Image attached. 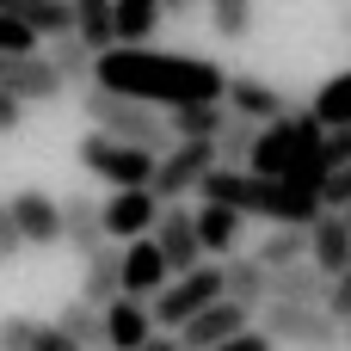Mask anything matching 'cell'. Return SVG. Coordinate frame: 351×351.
Returning a JSON list of instances; mask_svg holds the SVG:
<instances>
[{"label": "cell", "mask_w": 351, "mask_h": 351, "mask_svg": "<svg viewBox=\"0 0 351 351\" xmlns=\"http://www.w3.org/2000/svg\"><path fill=\"white\" fill-rule=\"evenodd\" d=\"M93 86L142 99V105H222L228 93V68L210 56H179V49H154V43H111L93 62Z\"/></svg>", "instance_id": "6da1fadb"}, {"label": "cell", "mask_w": 351, "mask_h": 351, "mask_svg": "<svg viewBox=\"0 0 351 351\" xmlns=\"http://www.w3.org/2000/svg\"><path fill=\"white\" fill-rule=\"evenodd\" d=\"M197 204H222L234 216H265L278 228H315V216H321V191L290 185V179H259L247 167H216L197 185Z\"/></svg>", "instance_id": "7a4b0ae2"}, {"label": "cell", "mask_w": 351, "mask_h": 351, "mask_svg": "<svg viewBox=\"0 0 351 351\" xmlns=\"http://www.w3.org/2000/svg\"><path fill=\"white\" fill-rule=\"evenodd\" d=\"M321 148H327L321 117H315L308 105H290L278 123L259 130V148H253L247 173H259V179H290V185L321 191V179H327V154H321Z\"/></svg>", "instance_id": "3957f363"}, {"label": "cell", "mask_w": 351, "mask_h": 351, "mask_svg": "<svg viewBox=\"0 0 351 351\" xmlns=\"http://www.w3.org/2000/svg\"><path fill=\"white\" fill-rule=\"evenodd\" d=\"M80 111L93 117V130H105V136H117V142H136V148H148L154 160L173 148V130H167V111H160V105H142V99L86 86V93H80Z\"/></svg>", "instance_id": "277c9868"}, {"label": "cell", "mask_w": 351, "mask_h": 351, "mask_svg": "<svg viewBox=\"0 0 351 351\" xmlns=\"http://www.w3.org/2000/svg\"><path fill=\"white\" fill-rule=\"evenodd\" d=\"M74 154H80V167H86V173H99L111 191L154 185V154H148V148H136V142H117V136H105V130H86Z\"/></svg>", "instance_id": "5b68a950"}, {"label": "cell", "mask_w": 351, "mask_h": 351, "mask_svg": "<svg viewBox=\"0 0 351 351\" xmlns=\"http://www.w3.org/2000/svg\"><path fill=\"white\" fill-rule=\"evenodd\" d=\"M259 327L271 333V346H296V351H333V346H346L339 315H327V308L265 302V308H259Z\"/></svg>", "instance_id": "8992f818"}, {"label": "cell", "mask_w": 351, "mask_h": 351, "mask_svg": "<svg viewBox=\"0 0 351 351\" xmlns=\"http://www.w3.org/2000/svg\"><path fill=\"white\" fill-rule=\"evenodd\" d=\"M210 302H222V265H210V259H204L197 271H179V278L148 302V315H154V327H160V333H179V327H185L191 315H204Z\"/></svg>", "instance_id": "52a82bcc"}, {"label": "cell", "mask_w": 351, "mask_h": 351, "mask_svg": "<svg viewBox=\"0 0 351 351\" xmlns=\"http://www.w3.org/2000/svg\"><path fill=\"white\" fill-rule=\"evenodd\" d=\"M216 173V142H173L154 160V197L160 204H185L197 197V185Z\"/></svg>", "instance_id": "ba28073f"}, {"label": "cell", "mask_w": 351, "mask_h": 351, "mask_svg": "<svg viewBox=\"0 0 351 351\" xmlns=\"http://www.w3.org/2000/svg\"><path fill=\"white\" fill-rule=\"evenodd\" d=\"M160 197H154V185H130V191H111L105 197V241H142V234H154V222H160Z\"/></svg>", "instance_id": "9c48e42d"}, {"label": "cell", "mask_w": 351, "mask_h": 351, "mask_svg": "<svg viewBox=\"0 0 351 351\" xmlns=\"http://www.w3.org/2000/svg\"><path fill=\"white\" fill-rule=\"evenodd\" d=\"M62 93V74L49 68V56H0V99H19V105H49Z\"/></svg>", "instance_id": "30bf717a"}, {"label": "cell", "mask_w": 351, "mask_h": 351, "mask_svg": "<svg viewBox=\"0 0 351 351\" xmlns=\"http://www.w3.org/2000/svg\"><path fill=\"white\" fill-rule=\"evenodd\" d=\"M154 247H160V259H167L173 278H179V271H197V265H204V247H197V210L167 204L160 222H154Z\"/></svg>", "instance_id": "8fae6325"}, {"label": "cell", "mask_w": 351, "mask_h": 351, "mask_svg": "<svg viewBox=\"0 0 351 351\" xmlns=\"http://www.w3.org/2000/svg\"><path fill=\"white\" fill-rule=\"evenodd\" d=\"M6 210H12V228H19L25 247H56V241H62V204H56L49 191L25 185V191L6 197Z\"/></svg>", "instance_id": "7c38bea8"}, {"label": "cell", "mask_w": 351, "mask_h": 351, "mask_svg": "<svg viewBox=\"0 0 351 351\" xmlns=\"http://www.w3.org/2000/svg\"><path fill=\"white\" fill-rule=\"evenodd\" d=\"M241 327H253V308H241V302L222 296V302H210L204 315H191V321L179 327V346L185 351H216L222 339H234Z\"/></svg>", "instance_id": "4fadbf2b"}, {"label": "cell", "mask_w": 351, "mask_h": 351, "mask_svg": "<svg viewBox=\"0 0 351 351\" xmlns=\"http://www.w3.org/2000/svg\"><path fill=\"white\" fill-rule=\"evenodd\" d=\"M222 105H228L234 117H253L259 130H265V123H278V117L290 111V99H284L271 80H259V74H228V93H222Z\"/></svg>", "instance_id": "5bb4252c"}, {"label": "cell", "mask_w": 351, "mask_h": 351, "mask_svg": "<svg viewBox=\"0 0 351 351\" xmlns=\"http://www.w3.org/2000/svg\"><path fill=\"white\" fill-rule=\"evenodd\" d=\"M167 284H173V271H167V259H160L154 234L130 241V247H123V296H142V302H154Z\"/></svg>", "instance_id": "9a60e30c"}, {"label": "cell", "mask_w": 351, "mask_h": 351, "mask_svg": "<svg viewBox=\"0 0 351 351\" xmlns=\"http://www.w3.org/2000/svg\"><path fill=\"white\" fill-rule=\"evenodd\" d=\"M62 241L86 259V253H99L105 247V204L99 197H86V191H74V197H62Z\"/></svg>", "instance_id": "2e32d148"}, {"label": "cell", "mask_w": 351, "mask_h": 351, "mask_svg": "<svg viewBox=\"0 0 351 351\" xmlns=\"http://www.w3.org/2000/svg\"><path fill=\"white\" fill-rule=\"evenodd\" d=\"M123 296V247H99V253H86V265H80V302H93V308H111Z\"/></svg>", "instance_id": "e0dca14e"}, {"label": "cell", "mask_w": 351, "mask_h": 351, "mask_svg": "<svg viewBox=\"0 0 351 351\" xmlns=\"http://www.w3.org/2000/svg\"><path fill=\"white\" fill-rule=\"evenodd\" d=\"M327 290L333 278L315 265V259H296L284 271H271V302H296V308H327Z\"/></svg>", "instance_id": "ac0fdd59"}, {"label": "cell", "mask_w": 351, "mask_h": 351, "mask_svg": "<svg viewBox=\"0 0 351 351\" xmlns=\"http://www.w3.org/2000/svg\"><path fill=\"white\" fill-rule=\"evenodd\" d=\"M148 333H154V315H148L142 296H117L105 308V351H142Z\"/></svg>", "instance_id": "d6986e66"}, {"label": "cell", "mask_w": 351, "mask_h": 351, "mask_svg": "<svg viewBox=\"0 0 351 351\" xmlns=\"http://www.w3.org/2000/svg\"><path fill=\"white\" fill-rule=\"evenodd\" d=\"M308 259H315L327 278H339L351 265V222L339 210H321V216H315V228H308Z\"/></svg>", "instance_id": "ffe728a7"}, {"label": "cell", "mask_w": 351, "mask_h": 351, "mask_svg": "<svg viewBox=\"0 0 351 351\" xmlns=\"http://www.w3.org/2000/svg\"><path fill=\"white\" fill-rule=\"evenodd\" d=\"M241 228H247V216H234L222 204H197V247H204V259H234Z\"/></svg>", "instance_id": "44dd1931"}, {"label": "cell", "mask_w": 351, "mask_h": 351, "mask_svg": "<svg viewBox=\"0 0 351 351\" xmlns=\"http://www.w3.org/2000/svg\"><path fill=\"white\" fill-rule=\"evenodd\" d=\"M222 296L259 315V308L271 302V271H265L259 259H222Z\"/></svg>", "instance_id": "7402d4cb"}, {"label": "cell", "mask_w": 351, "mask_h": 351, "mask_svg": "<svg viewBox=\"0 0 351 351\" xmlns=\"http://www.w3.org/2000/svg\"><path fill=\"white\" fill-rule=\"evenodd\" d=\"M0 12L19 19L25 31H37V37H68L74 31V6L68 0H0Z\"/></svg>", "instance_id": "603a6c76"}, {"label": "cell", "mask_w": 351, "mask_h": 351, "mask_svg": "<svg viewBox=\"0 0 351 351\" xmlns=\"http://www.w3.org/2000/svg\"><path fill=\"white\" fill-rule=\"evenodd\" d=\"M43 56H49V68L62 74V86H93V62H99V49L80 43L74 31H68V37H49Z\"/></svg>", "instance_id": "cb8c5ba5"}, {"label": "cell", "mask_w": 351, "mask_h": 351, "mask_svg": "<svg viewBox=\"0 0 351 351\" xmlns=\"http://www.w3.org/2000/svg\"><path fill=\"white\" fill-rule=\"evenodd\" d=\"M160 0H111V31H117V43H148L154 31H160Z\"/></svg>", "instance_id": "d4e9b609"}, {"label": "cell", "mask_w": 351, "mask_h": 351, "mask_svg": "<svg viewBox=\"0 0 351 351\" xmlns=\"http://www.w3.org/2000/svg\"><path fill=\"white\" fill-rule=\"evenodd\" d=\"M228 111V105H222ZM253 148H259V123L253 117H222V130H216V167H247L253 160Z\"/></svg>", "instance_id": "484cf974"}, {"label": "cell", "mask_w": 351, "mask_h": 351, "mask_svg": "<svg viewBox=\"0 0 351 351\" xmlns=\"http://www.w3.org/2000/svg\"><path fill=\"white\" fill-rule=\"evenodd\" d=\"M222 105H173L167 111V130H173V142H216V130H222Z\"/></svg>", "instance_id": "4316f807"}, {"label": "cell", "mask_w": 351, "mask_h": 351, "mask_svg": "<svg viewBox=\"0 0 351 351\" xmlns=\"http://www.w3.org/2000/svg\"><path fill=\"white\" fill-rule=\"evenodd\" d=\"M68 6H74V37L105 56V49L117 43V31H111V0H68Z\"/></svg>", "instance_id": "83f0119b"}, {"label": "cell", "mask_w": 351, "mask_h": 351, "mask_svg": "<svg viewBox=\"0 0 351 351\" xmlns=\"http://www.w3.org/2000/svg\"><path fill=\"white\" fill-rule=\"evenodd\" d=\"M265 271H284V265H296V259H308V228H271L265 241H259V253H253Z\"/></svg>", "instance_id": "f1b7e54d"}, {"label": "cell", "mask_w": 351, "mask_h": 351, "mask_svg": "<svg viewBox=\"0 0 351 351\" xmlns=\"http://www.w3.org/2000/svg\"><path fill=\"white\" fill-rule=\"evenodd\" d=\"M56 327H62V333H68L80 351L105 346V308H93V302H68V308L56 315Z\"/></svg>", "instance_id": "f546056e"}, {"label": "cell", "mask_w": 351, "mask_h": 351, "mask_svg": "<svg viewBox=\"0 0 351 351\" xmlns=\"http://www.w3.org/2000/svg\"><path fill=\"white\" fill-rule=\"evenodd\" d=\"M308 111L321 117V130H346V123H351V68H346V74H333V80L315 93Z\"/></svg>", "instance_id": "4dcf8cb0"}, {"label": "cell", "mask_w": 351, "mask_h": 351, "mask_svg": "<svg viewBox=\"0 0 351 351\" xmlns=\"http://www.w3.org/2000/svg\"><path fill=\"white\" fill-rule=\"evenodd\" d=\"M204 12H210V25H216L222 43H241L253 31V0H204Z\"/></svg>", "instance_id": "1f68e13d"}, {"label": "cell", "mask_w": 351, "mask_h": 351, "mask_svg": "<svg viewBox=\"0 0 351 351\" xmlns=\"http://www.w3.org/2000/svg\"><path fill=\"white\" fill-rule=\"evenodd\" d=\"M37 49H43V37H37V31H25L19 19H6V12H0V56H37Z\"/></svg>", "instance_id": "d6a6232c"}, {"label": "cell", "mask_w": 351, "mask_h": 351, "mask_svg": "<svg viewBox=\"0 0 351 351\" xmlns=\"http://www.w3.org/2000/svg\"><path fill=\"white\" fill-rule=\"evenodd\" d=\"M321 210H339V216L351 210V160H346V167H333V173L321 179Z\"/></svg>", "instance_id": "836d02e7"}, {"label": "cell", "mask_w": 351, "mask_h": 351, "mask_svg": "<svg viewBox=\"0 0 351 351\" xmlns=\"http://www.w3.org/2000/svg\"><path fill=\"white\" fill-rule=\"evenodd\" d=\"M31 339H37V321L31 315H6L0 321V351H31Z\"/></svg>", "instance_id": "e575fe53"}, {"label": "cell", "mask_w": 351, "mask_h": 351, "mask_svg": "<svg viewBox=\"0 0 351 351\" xmlns=\"http://www.w3.org/2000/svg\"><path fill=\"white\" fill-rule=\"evenodd\" d=\"M216 351H278V346H271V333H265V327H241L234 339H222Z\"/></svg>", "instance_id": "d590c367"}, {"label": "cell", "mask_w": 351, "mask_h": 351, "mask_svg": "<svg viewBox=\"0 0 351 351\" xmlns=\"http://www.w3.org/2000/svg\"><path fill=\"white\" fill-rule=\"evenodd\" d=\"M31 351H80V346H74V339H68L56 321H37V339H31Z\"/></svg>", "instance_id": "8d00e7d4"}, {"label": "cell", "mask_w": 351, "mask_h": 351, "mask_svg": "<svg viewBox=\"0 0 351 351\" xmlns=\"http://www.w3.org/2000/svg\"><path fill=\"white\" fill-rule=\"evenodd\" d=\"M327 315H339V321L351 315V265L333 278V290H327Z\"/></svg>", "instance_id": "74e56055"}, {"label": "cell", "mask_w": 351, "mask_h": 351, "mask_svg": "<svg viewBox=\"0 0 351 351\" xmlns=\"http://www.w3.org/2000/svg\"><path fill=\"white\" fill-rule=\"evenodd\" d=\"M19 253H25V241H19V228H12V210L0 204V265H6V259H19Z\"/></svg>", "instance_id": "f35d334b"}, {"label": "cell", "mask_w": 351, "mask_h": 351, "mask_svg": "<svg viewBox=\"0 0 351 351\" xmlns=\"http://www.w3.org/2000/svg\"><path fill=\"white\" fill-rule=\"evenodd\" d=\"M19 123H25V105L19 99H0V136H12Z\"/></svg>", "instance_id": "ab89813d"}, {"label": "cell", "mask_w": 351, "mask_h": 351, "mask_svg": "<svg viewBox=\"0 0 351 351\" xmlns=\"http://www.w3.org/2000/svg\"><path fill=\"white\" fill-rule=\"evenodd\" d=\"M197 6H204V0H160L167 19H197Z\"/></svg>", "instance_id": "60d3db41"}, {"label": "cell", "mask_w": 351, "mask_h": 351, "mask_svg": "<svg viewBox=\"0 0 351 351\" xmlns=\"http://www.w3.org/2000/svg\"><path fill=\"white\" fill-rule=\"evenodd\" d=\"M142 351H185V346H179V333H148V346H142Z\"/></svg>", "instance_id": "b9f144b4"}, {"label": "cell", "mask_w": 351, "mask_h": 351, "mask_svg": "<svg viewBox=\"0 0 351 351\" xmlns=\"http://www.w3.org/2000/svg\"><path fill=\"white\" fill-rule=\"evenodd\" d=\"M339 333H346V346H351V315H346V321H339Z\"/></svg>", "instance_id": "7bdbcfd3"}, {"label": "cell", "mask_w": 351, "mask_h": 351, "mask_svg": "<svg viewBox=\"0 0 351 351\" xmlns=\"http://www.w3.org/2000/svg\"><path fill=\"white\" fill-rule=\"evenodd\" d=\"M93 351H105V346H93Z\"/></svg>", "instance_id": "ee69618b"}, {"label": "cell", "mask_w": 351, "mask_h": 351, "mask_svg": "<svg viewBox=\"0 0 351 351\" xmlns=\"http://www.w3.org/2000/svg\"><path fill=\"white\" fill-rule=\"evenodd\" d=\"M346 222H351V210H346Z\"/></svg>", "instance_id": "f6af8a7d"}, {"label": "cell", "mask_w": 351, "mask_h": 351, "mask_svg": "<svg viewBox=\"0 0 351 351\" xmlns=\"http://www.w3.org/2000/svg\"><path fill=\"white\" fill-rule=\"evenodd\" d=\"M346 351H351V346H346Z\"/></svg>", "instance_id": "bcb514c9"}]
</instances>
